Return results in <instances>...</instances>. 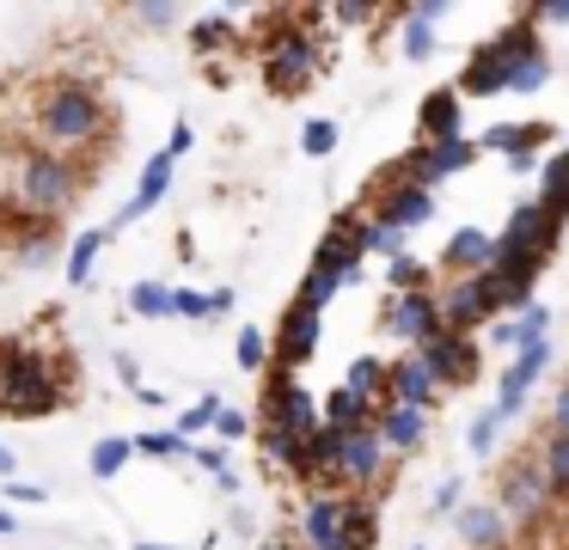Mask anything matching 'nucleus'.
<instances>
[{"label":"nucleus","instance_id":"f257e3e1","mask_svg":"<svg viewBox=\"0 0 569 550\" xmlns=\"http://www.w3.org/2000/svg\"><path fill=\"white\" fill-rule=\"evenodd\" d=\"M325 12L300 7V12H270L258 37V73L276 98H300L325 68V37H319Z\"/></svg>","mask_w":569,"mask_h":550},{"label":"nucleus","instance_id":"f03ea898","mask_svg":"<svg viewBox=\"0 0 569 550\" xmlns=\"http://www.w3.org/2000/svg\"><path fill=\"white\" fill-rule=\"evenodd\" d=\"M104 129H111V104L92 80H50L38 92V134L50 153H87V147H104Z\"/></svg>","mask_w":569,"mask_h":550},{"label":"nucleus","instance_id":"7ed1b4c3","mask_svg":"<svg viewBox=\"0 0 569 550\" xmlns=\"http://www.w3.org/2000/svg\"><path fill=\"white\" fill-rule=\"evenodd\" d=\"M92 183V166L74 153H50V147H31L26 159H19V178H13V196L31 208L38 220H62L68 208L87 196Z\"/></svg>","mask_w":569,"mask_h":550},{"label":"nucleus","instance_id":"20e7f679","mask_svg":"<svg viewBox=\"0 0 569 550\" xmlns=\"http://www.w3.org/2000/svg\"><path fill=\"white\" fill-rule=\"evenodd\" d=\"M62 398L68 386L38 349H26L19 337H0V410L19 416V422H38V416L62 410Z\"/></svg>","mask_w":569,"mask_h":550},{"label":"nucleus","instance_id":"39448f33","mask_svg":"<svg viewBox=\"0 0 569 550\" xmlns=\"http://www.w3.org/2000/svg\"><path fill=\"white\" fill-rule=\"evenodd\" d=\"M478 56L502 68L508 92H539V86L551 80V49H545V37H539V19H532V7L520 12L515 24H502L496 37H483Z\"/></svg>","mask_w":569,"mask_h":550},{"label":"nucleus","instance_id":"423d86ee","mask_svg":"<svg viewBox=\"0 0 569 550\" xmlns=\"http://www.w3.org/2000/svg\"><path fill=\"white\" fill-rule=\"evenodd\" d=\"M496 508L508 513V526H532V520H545L551 513V477H545V464H539V452H520V459H508L502 471H496Z\"/></svg>","mask_w":569,"mask_h":550},{"label":"nucleus","instance_id":"0eeeda50","mask_svg":"<svg viewBox=\"0 0 569 550\" xmlns=\"http://www.w3.org/2000/svg\"><path fill=\"white\" fill-rule=\"evenodd\" d=\"M380 330L398 337L410 354L429 349L435 337H447V318H441V288H410V293H386L380 306Z\"/></svg>","mask_w":569,"mask_h":550},{"label":"nucleus","instance_id":"6e6552de","mask_svg":"<svg viewBox=\"0 0 569 550\" xmlns=\"http://www.w3.org/2000/svg\"><path fill=\"white\" fill-rule=\"evenodd\" d=\"M386 471H392V447L380 440V428L361 422L343 428V464H337V496H380Z\"/></svg>","mask_w":569,"mask_h":550},{"label":"nucleus","instance_id":"1a4fd4ad","mask_svg":"<svg viewBox=\"0 0 569 550\" xmlns=\"http://www.w3.org/2000/svg\"><path fill=\"white\" fill-rule=\"evenodd\" d=\"M361 257H368V208H343L325 227L319 251H312V269H325V276H337L349 288V281H361Z\"/></svg>","mask_w":569,"mask_h":550},{"label":"nucleus","instance_id":"9d476101","mask_svg":"<svg viewBox=\"0 0 569 550\" xmlns=\"http://www.w3.org/2000/svg\"><path fill=\"white\" fill-rule=\"evenodd\" d=\"M478 153H483V141H471V134H459V141H441V147L410 141V153H398L392 171H398V178H410V183H422V190H435V183H447L453 171L478 166Z\"/></svg>","mask_w":569,"mask_h":550},{"label":"nucleus","instance_id":"9b49d317","mask_svg":"<svg viewBox=\"0 0 569 550\" xmlns=\"http://www.w3.org/2000/svg\"><path fill=\"white\" fill-rule=\"evenodd\" d=\"M441 318L453 337H478L483 324H496V300L483 288V276H459V281H441Z\"/></svg>","mask_w":569,"mask_h":550},{"label":"nucleus","instance_id":"f8f14e48","mask_svg":"<svg viewBox=\"0 0 569 550\" xmlns=\"http://www.w3.org/2000/svg\"><path fill=\"white\" fill-rule=\"evenodd\" d=\"M422 361H429V373L441 379V391H466V386H478V373H483V349H478V337H435L429 349H417Z\"/></svg>","mask_w":569,"mask_h":550},{"label":"nucleus","instance_id":"ddd939ff","mask_svg":"<svg viewBox=\"0 0 569 550\" xmlns=\"http://www.w3.org/2000/svg\"><path fill=\"white\" fill-rule=\"evenodd\" d=\"M343 520H349V496H337V489H307V501H300V520H295L300 550H337Z\"/></svg>","mask_w":569,"mask_h":550},{"label":"nucleus","instance_id":"4468645a","mask_svg":"<svg viewBox=\"0 0 569 550\" xmlns=\"http://www.w3.org/2000/svg\"><path fill=\"white\" fill-rule=\"evenodd\" d=\"M319 337H325V318L288 300V306H282V318H276V367L300 373V367H307L312 354H319Z\"/></svg>","mask_w":569,"mask_h":550},{"label":"nucleus","instance_id":"2eb2a0df","mask_svg":"<svg viewBox=\"0 0 569 550\" xmlns=\"http://www.w3.org/2000/svg\"><path fill=\"white\" fill-rule=\"evenodd\" d=\"M373 190H380V202H373V214H386L392 220V227H422V220H435V190H422V183H410V178H398L392 166L380 171V183H373Z\"/></svg>","mask_w":569,"mask_h":550},{"label":"nucleus","instance_id":"dca6fc26","mask_svg":"<svg viewBox=\"0 0 569 550\" xmlns=\"http://www.w3.org/2000/svg\"><path fill=\"white\" fill-rule=\"evenodd\" d=\"M172 171H178V159L160 147V153H153L148 166H141V183H136V196H129V202L111 214V232H123V227H136L141 214H153V208L166 202V190H172Z\"/></svg>","mask_w":569,"mask_h":550},{"label":"nucleus","instance_id":"f3484780","mask_svg":"<svg viewBox=\"0 0 569 550\" xmlns=\"http://www.w3.org/2000/svg\"><path fill=\"white\" fill-rule=\"evenodd\" d=\"M496 269V232L483 227H459L453 239L441 244V276L459 281V276H490Z\"/></svg>","mask_w":569,"mask_h":550},{"label":"nucleus","instance_id":"a211bd4d","mask_svg":"<svg viewBox=\"0 0 569 550\" xmlns=\"http://www.w3.org/2000/svg\"><path fill=\"white\" fill-rule=\"evenodd\" d=\"M386 403H410V410H435L441 403V379L429 373L422 354H398L392 361V379H386Z\"/></svg>","mask_w":569,"mask_h":550},{"label":"nucleus","instance_id":"6ab92c4d","mask_svg":"<svg viewBox=\"0 0 569 550\" xmlns=\"http://www.w3.org/2000/svg\"><path fill=\"white\" fill-rule=\"evenodd\" d=\"M551 367V342H532V349H520L515 361L502 367V379H496V410L515 416L520 403H527V391L539 386V373Z\"/></svg>","mask_w":569,"mask_h":550},{"label":"nucleus","instance_id":"aec40b11","mask_svg":"<svg viewBox=\"0 0 569 550\" xmlns=\"http://www.w3.org/2000/svg\"><path fill=\"white\" fill-rule=\"evenodd\" d=\"M459 117H466V98H459V86H435L429 98L417 104V141L441 147V141H459Z\"/></svg>","mask_w":569,"mask_h":550},{"label":"nucleus","instance_id":"412c9836","mask_svg":"<svg viewBox=\"0 0 569 550\" xmlns=\"http://www.w3.org/2000/svg\"><path fill=\"white\" fill-rule=\"evenodd\" d=\"M551 122H496L490 134H483V153H502L515 159V171H539V159H532V147L551 141Z\"/></svg>","mask_w":569,"mask_h":550},{"label":"nucleus","instance_id":"4be33fe9","mask_svg":"<svg viewBox=\"0 0 569 550\" xmlns=\"http://www.w3.org/2000/svg\"><path fill=\"white\" fill-rule=\"evenodd\" d=\"M508 513L496 501H466L459 508V544L466 550H508Z\"/></svg>","mask_w":569,"mask_h":550},{"label":"nucleus","instance_id":"5701e85b","mask_svg":"<svg viewBox=\"0 0 569 550\" xmlns=\"http://www.w3.org/2000/svg\"><path fill=\"white\" fill-rule=\"evenodd\" d=\"M380 440L392 447V459H410V452L429 440V410H410V403H386L380 410Z\"/></svg>","mask_w":569,"mask_h":550},{"label":"nucleus","instance_id":"b1692460","mask_svg":"<svg viewBox=\"0 0 569 550\" xmlns=\"http://www.w3.org/2000/svg\"><path fill=\"white\" fill-rule=\"evenodd\" d=\"M551 324H557V312H551V306H532V312L527 318H496V324H490V342H496V349H532V342H551Z\"/></svg>","mask_w":569,"mask_h":550},{"label":"nucleus","instance_id":"393cba45","mask_svg":"<svg viewBox=\"0 0 569 550\" xmlns=\"http://www.w3.org/2000/svg\"><path fill=\"white\" fill-rule=\"evenodd\" d=\"M258 447H263V459H270L276 471H288V477H300V483H307V440H300L295 428H282V422H263Z\"/></svg>","mask_w":569,"mask_h":550},{"label":"nucleus","instance_id":"a878e982","mask_svg":"<svg viewBox=\"0 0 569 550\" xmlns=\"http://www.w3.org/2000/svg\"><path fill=\"white\" fill-rule=\"evenodd\" d=\"M246 19H251V12H209V19H197V24H190V56L209 61V56H221V49H233L239 43L233 31Z\"/></svg>","mask_w":569,"mask_h":550},{"label":"nucleus","instance_id":"bb28decb","mask_svg":"<svg viewBox=\"0 0 569 550\" xmlns=\"http://www.w3.org/2000/svg\"><path fill=\"white\" fill-rule=\"evenodd\" d=\"M373 544H380V501H373V496H349V520H343L337 550H373Z\"/></svg>","mask_w":569,"mask_h":550},{"label":"nucleus","instance_id":"cd10ccee","mask_svg":"<svg viewBox=\"0 0 569 550\" xmlns=\"http://www.w3.org/2000/svg\"><path fill=\"white\" fill-rule=\"evenodd\" d=\"M539 178H545V196H539L545 214H551V220H569V147H557V153L545 159Z\"/></svg>","mask_w":569,"mask_h":550},{"label":"nucleus","instance_id":"c85d7f7f","mask_svg":"<svg viewBox=\"0 0 569 550\" xmlns=\"http://www.w3.org/2000/svg\"><path fill=\"white\" fill-rule=\"evenodd\" d=\"M136 459V440L129 434H104V440H92V452H87V471L99 477V483H111V477H123V464Z\"/></svg>","mask_w":569,"mask_h":550},{"label":"nucleus","instance_id":"c756f323","mask_svg":"<svg viewBox=\"0 0 569 550\" xmlns=\"http://www.w3.org/2000/svg\"><path fill=\"white\" fill-rule=\"evenodd\" d=\"M233 361H239V373H270L276 367V337H263L258 324H246L239 342H233Z\"/></svg>","mask_w":569,"mask_h":550},{"label":"nucleus","instance_id":"7c9ffc66","mask_svg":"<svg viewBox=\"0 0 569 550\" xmlns=\"http://www.w3.org/2000/svg\"><path fill=\"white\" fill-rule=\"evenodd\" d=\"M386 379H392V361H380V354H356V361H349V373H343V386H356L361 398L386 403Z\"/></svg>","mask_w":569,"mask_h":550},{"label":"nucleus","instance_id":"2f4dec72","mask_svg":"<svg viewBox=\"0 0 569 550\" xmlns=\"http://www.w3.org/2000/svg\"><path fill=\"white\" fill-rule=\"evenodd\" d=\"M539 464H545V477H551V496L557 501H569V434H539Z\"/></svg>","mask_w":569,"mask_h":550},{"label":"nucleus","instance_id":"473e14b6","mask_svg":"<svg viewBox=\"0 0 569 550\" xmlns=\"http://www.w3.org/2000/svg\"><path fill=\"white\" fill-rule=\"evenodd\" d=\"M104 239H111V232H74V239H68V288H87L92 281V263H99Z\"/></svg>","mask_w":569,"mask_h":550},{"label":"nucleus","instance_id":"72a5a7b5","mask_svg":"<svg viewBox=\"0 0 569 550\" xmlns=\"http://www.w3.org/2000/svg\"><path fill=\"white\" fill-rule=\"evenodd\" d=\"M129 312L136 318H178V288H166V281H136V288H129Z\"/></svg>","mask_w":569,"mask_h":550},{"label":"nucleus","instance_id":"f704fd0d","mask_svg":"<svg viewBox=\"0 0 569 550\" xmlns=\"http://www.w3.org/2000/svg\"><path fill=\"white\" fill-rule=\"evenodd\" d=\"M368 251L392 263V257H405V251H410V232H405V227H392L386 214H373V208H368Z\"/></svg>","mask_w":569,"mask_h":550},{"label":"nucleus","instance_id":"c9c22d12","mask_svg":"<svg viewBox=\"0 0 569 550\" xmlns=\"http://www.w3.org/2000/svg\"><path fill=\"white\" fill-rule=\"evenodd\" d=\"M136 452H148V459H197V440L178 434V428H160V434H136Z\"/></svg>","mask_w":569,"mask_h":550},{"label":"nucleus","instance_id":"e433bc0d","mask_svg":"<svg viewBox=\"0 0 569 550\" xmlns=\"http://www.w3.org/2000/svg\"><path fill=\"white\" fill-rule=\"evenodd\" d=\"M398 24H405V31H398V56H405V61H429L435 56V24L410 19L405 7H398Z\"/></svg>","mask_w":569,"mask_h":550},{"label":"nucleus","instance_id":"4c0bfd02","mask_svg":"<svg viewBox=\"0 0 569 550\" xmlns=\"http://www.w3.org/2000/svg\"><path fill=\"white\" fill-rule=\"evenodd\" d=\"M337 288H343L337 276H325V269H307V276H300V288H295V306H307V312L325 318V306L337 300Z\"/></svg>","mask_w":569,"mask_h":550},{"label":"nucleus","instance_id":"58836bf2","mask_svg":"<svg viewBox=\"0 0 569 550\" xmlns=\"http://www.w3.org/2000/svg\"><path fill=\"white\" fill-rule=\"evenodd\" d=\"M221 410H227V403H221V398H214V386H209V391H202V398H197V403H190V410H184V416H178V422H172V428H178V434H190V440H197V434H209V428H214V422H221Z\"/></svg>","mask_w":569,"mask_h":550},{"label":"nucleus","instance_id":"ea45409f","mask_svg":"<svg viewBox=\"0 0 569 550\" xmlns=\"http://www.w3.org/2000/svg\"><path fill=\"white\" fill-rule=\"evenodd\" d=\"M50 257H56V220H50V227H38V232H26V244L13 239V263L19 269H43Z\"/></svg>","mask_w":569,"mask_h":550},{"label":"nucleus","instance_id":"a19ab883","mask_svg":"<svg viewBox=\"0 0 569 550\" xmlns=\"http://www.w3.org/2000/svg\"><path fill=\"white\" fill-rule=\"evenodd\" d=\"M386 281H392V293H410V288H435V281H429V263H417V251L392 257V263H386Z\"/></svg>","mask_w":569,"mask_h":550},{"label":"nucleus","instance_id":"79ce46f5","mask_svg":"<svg viewBox=\"0 0 569 550\" xmlns=\"http://www.w3.org/2000/svg\"><path fill=\"white\" fill-rule=\"evenodd\" d=\"M197 464H202V471H209L214 483L227 489V496L239 489V477H233V464H227V447H221V440H197Z\"/></svg>","mask_w":569,"mask_h":550},{"label":"nucleus","instance_id":"37998d69","mask_svg":"<svg viewBox=\"0 0 569 550\" xmlns=\"http://www.w3.org/2000/svg\"><path fill=\"white\" fill-rule=\"evenodd\" d=\"M300 153H307V159L337 153V122H331V117H312L307 129H300Z\"/></svg>","mask_w":569,"mask_h":550},{"label":"nucleus","instance_id":"c03bdc74","mask_svg":"<svg viewBox=\"0 0 569 550\" xmlns=\"http://www.w3.org/2000/svg\"><path fill=\"white\" fill-rule=\"evenodd\" d=\"M502 422H508V416L490 403V410H483L478 422H471V452H496V440H502Z\"/></svg>","mask_w":569,"mask_h":550},{"label":"nucleus","instance_id":"a18cd8bd","mask_svg":"<svg viewBox=\"0 0 569 550\" xmlns=\"http://www.w3.org/2000/svg\"><path fill=\"white\" fill-rule=\"evenodd\" d=\"M246 434H251V416H246V410H221V422H214V440H221V447H239Z\"/></svg>","mask_w":569,"mask_h":550},{"label":"nucleus","instance_id":"49530a36","mask_svg":"<svg viewBox=\"0 0 569 550\" xmlns=\"http://www.w3.org/2000/svg\"><path fill=\"white\" fill-rule=\"evenodd\" d=\"M545 434H569V379L551 391V410H545Z\"/></svg>","mask_w":569,"mask_h":550},{"label":"nucleus","instance_id":"de8ad7c7","mask_svg":"<svg viewBox=\"0 0 569 550\" xmlns=\"http://www.w3.org/2000/svg\"><path fill=\"white\" fill-rule=\"evenodd\" d=\"M141 24H153V31H166V24H178V7L172 0H153V7H136Z\"/></svg>","mask_w":569,"mask_h":550},{"label":"nucleus","instance_id":"09e8293b","mask_svg":"<svg viewBox=\"0 0 569 550\" xmlns=\"http://www.w3.org/2000/svg\"><path fill=\"white\" fill-rule=\"evenodd\" d=\"M178 318H214V312H209V293H197V288H178Z\"/></svg>","mask_w":569,"mask_h":550},{"label":"nucleus","instance_id":"8fccbe9b","mask_svg":"<svg viewBox=\"0 0 569 550\" xmlns=\"http://www.w3.org/2000/svg\"><path fill=\"white\" fill-rule=\"evenodd\" d=\"M0 489H7L13 508H19V501H50V489H43V483H19V477H13V483H0Z\"/></svg>","mask_w":569,"mask_h":550},{"label":"nucleus","instance_id":"3c124183","mask_svg":"<svg viewBox=\"0 0 569 550\" xmlns=\"http://www.w3.org/2000/svg\"><path fill=\"white\" fill-rule=\"evenodd\" d=\"M331 24H373V7H325Z\"/></svg>","mask_w":569,"mask_h":550},{"label":"nucleus","instance_id":"603ef678","mask_svg":"<svg viewBox=\"0 0 569 550\" xmlns=\"http://www.w3.org/2000/svg\"><path fill=\"white\" fill-rule=\"evenodd\" d=\"M190 147H197V129H190V122H172V141H166V153H172V159H184Z\"/></svg>","mask_w":569,"mask_h":550},{"label":"nucleus","instance_id":"864d4df0","mask_svg":"<svg viewBox=\"0 0 569 550\" xmlns=\"http://www.w3.org/2000/svg\"><path fill=\"white\" fill-rule=\"evenodd\" d=\"M532 19H539V24H569V0H539Z\"/></svg>","mask_w":569,"mask_h":550},{"label":"nucleus","instance_id":"5fc2aeb1","mask_svg":"<svg viewBox=\"0 0 569 550\" xmlns=\"http://www.w3.org/2000/svg\"><path fill=\"white\" fill-rule=\"evenodd\" d=\"M410 19H422V24H441L447 19V0H417V7H405Z\"/></svg>","mask_w":569,"mask_h":550},{"label":"nucleus","instance_id":"6e6d98bb","mask_svg":"<svg viewBox=\"0 0 569 550\" xmlns=\"http://www.w3.org/2000/svg\"><path fill=\"white\" fill-rule=\"evenodd\" d=\"M435 513H453V508H466V501H459V483H441L435 489V501H429Z\"/></svg>","mask_w":569,"mask_h":550},{"label":"nucleus","instance_id":"4d7b16f0","mask_svg":"<svg viewBox=\"0 0 569 550\" xmlns=\"http://www.w3.org/2000/svg\"><path fill=\"white\" fill-rule=\"evenodd\" d=\"M117 379H123V386H136V391H141V367H136V354H117Z\"/></svg>","mask_w":569,"mask_h":550},{"label":"nucleus","instance_id":"13d9d810","mask_svg":"<svg viewBox=\"0 0 569 550\" xmlns=\"http://www.w3.org/2000/svg\"><path fill=\"white\" fill-rule=\"evenodd\" d=\"M258 550H300V538H295V532H263Z\"/></svg>","mask_w":569,"mask_h":550},{"label":"nucleus","instance_id":"bf43d9fd","mask_svg":"<svg viewBox=\"0 0 569 550\" xmlns=\"http://www.w3.org/2000/svg\"><path fill=\"white\" fill-rule=\"evenodd\" d=\"M233 300H239L233 288H214V293H209V312H214V318H221V312H233Z\"/></svg>","mask_w":569,"mask_h":550},{"label":"nucleus","instance_id":"052dcab7","mask_svg":"<svg viewBox=\"0 0 569 550\" xmlns=\"http://www.w3.org/2000/svg\"><path fill=\"white\" fill-rule=\"evenodd\" d=\"M0 477H7V483L19 477V459H13V447H7V440H0Z\"/></svg>","mask_w":569,"mask_h":550},{"label":"nucleus","instance_id":"680f3d73","mask_svg":"<svg viewBox=\"0 0 569 550\" xmlns=\"http://www.w3.org/2000/svg\"><path fill=\"white\" fill-rule=\"evenodd\" d=\"M7 532H19V520H13L7 508H0V538H7Z\"/></svg>","mask_w":569,"mask_h":550},{"label":"nucleus","instance_id":"e2e57ef3","mask_svg":"<svg viewBox=\"0 0 569 550\" xmlns=\"http://www.w3.org/2000/svg\"><path fill=\"white\" fill-rule=\"evenodd\" d=\"M136 550H178V544H153V538H141V544Z\"/></svg>","mask_w":569,"mask_h":550},{"label":"nucleus","instance_id":"0e129e2a","mask_svg":"<svg viewBox=\"0 0 569 550\" xmlns=\"http://www.w3.org/2000/svg\"><path fill=\"white\" fill-rule=\"evenodd\" d=\"M410 550H422V544H410Z\"/></svg>","mask_w":569,"mask_h":550},{"label":"nucleus","instance_id":"69168bd1","mask_svg":"<svg viewBox=\"0 0 569 550\" xmlns=\"http://www.w3.org/2000/svg\"><path fill=\"white\" fill-rule=\"evenodd\" d=\"M563 147H569V141H563Z\"/></svg>","mask_w":569,"mask_h":550}]
</instances>
